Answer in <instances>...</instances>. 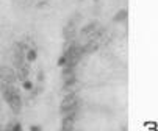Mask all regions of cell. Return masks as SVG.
Segmentation results:
<instances>
[{
    "label": "cell",
    "instance_id": "4",
    "mask_svg": "<svg viewBox=\"0 0 158 131\" xmlns=\"http://www.w3.org/2000/svg\"><path fill=\"white\" fill-rule=\"evenodd\" d=\"M28 73H30V69H28V62H20V64H16V78L25 81L28 80Z\"/></svg>",
    "mask_w": 158,
    "mask_h": 131
},
{
    "label": "cell",
    "instance_id": "6",
    "mask_svg": "<svg viewBox=\"0 0 158 131\" xmlns=\"http://www.w3.org/2000/svg\"><path fill=\"white\" fill-rule=\"evenodd\" d=\"M64 38L67 39V41H69V39H72L74 36H75V28H74V25L72 24H69V25H67V27H64Z\"/></svg>",
    "mask_w": 158,
    "mask_h": 131
},
{
    "label": "cell",
    "instance_id": "2",
    "mask_svg": "<svg viewBox=\"0 0 158 131\" xmlns=\"http://www.w3.org/2000/svg\"><path fill=\"white\" fill-rule=\"evenodd\" d=\"M69 109H78V98L75 94H66L61 101V113L69 111Z\"/></svg>",
    "mask_w": 158,
    "mask_h": 131
},
{
    "label": "cell",
    "instance_id": "12",
    "mask_svg": "<svg viewBox=\"0 0 158 131\" xmlns=\"http://www.w3.org/2000/svg\"><path fill=\"white\" fill-rule=\"evenodd\" d=\"M66 61H67V59H66V56L63 55V56L58 59V66H66Z\"/></svg>",
    "mask_w": 158,
    "mask_h": 131
},
{
    "label": "cell",
    "instance_id": "11",
    "mask_svg": "<svg viewBox=\"0 0 158 131\" xmlns=\"http://www.w3.org/2000/svg\"><path fill=\"white\" fill-rule=\"evenodd\" d=\"M11 131H22V125H20L19 122L13 123V125H11Z\"/></svg>",
    "mask_w": 158,
    "mask_h": 131
},
{
    "label": "cell",
    "instance_id": "8",
    "mask_svg": "<svg viewBox=\"0 0 158 131\" xmlns=\"http://www.w3.org/2000/svg\"><path fill=\"white\" fill-rule=\"evenodd\" d=\"M25 58H27L28 62L36 61V50H35V49H27V50H25Z\"/></svg>",
    "mask_w": 158,
    "mask_h": 131
},
{
    "label": "cell",
    "instance_id": "1",
    "mask_svg": "<svg viewBox=\"0 0 158 131\" xmlns=\"http://www.w3.org/2000/svg\"><path fill=\"white\" fill-rule=\"evenodd\" d=\"M2 94H3V98L6 100V103L11 106L13 113H20L22 100H20V94L14 87V84H2Z\"/></svg>",
    "mask_w": 158,
    "mask_h": 131
},
{
    "label": "cell",
    "instance_id": "14",
    "mask_svg": "<svg viewBox=\"0 0 158 131\" xmlns=\"http://www.w3.org/2000/svg\"><path fill=\"white\" fill-rule=\"evenodd\" d=\"M38 6H39V8H46V6H47V2H46V0H44V2H41V3H39Z\"/></svg>",
    "mask_w": 158,
    "mask_h": 131
},
{
    "label": "cell",
    "instance_id": "5",
    "mask_svg": "<svg viewBox=\"0 0 158 131\" xmlns=\"http://www.w3.org/2000/svg\"><path fill=\"white\" fill-rule=\"evenodd\" d=\"M74 122L75 119H69V117H63V131H74Z\"/></svg>",
    "mask_w": 158,
    "mask_h": 131
},
{
    "label": "cell",
    "instance_id": "9",
    "mask_svg": "<svg viewBox=\"0 0 158 131\" xmlns=\"http://www.w3.org/2000/svg\"><path fill=\"white\" fill-rule=\"evenodd\" d=\"M127 16H128V11H127V10H121V11H118V13H116L114 20H116V22H122V20H125V19H127Z\"/></svg>",
    "mask_w": 158,
    "mask_h": 131
},
{
    "label": "cell",
    "instance_id": "10",
    "mask_svg": "<svg viewBox=\"0 0 158 131\" xmlns=\"http://www.w3.org/2000/svg\"><path fill=\"white\" fill-rule=\"evenodd\" d=\"M24 89H25V91H31V89H33V83H31L30 80H25V81H24Z\"/></svg>",
    "mask_w": 158,
    "mask_h": 131
},
{
    "label": "cell",
    "instance_id": "3",
    "mask_svg": "<svg viewBox=\"0 0 158 131\" xmlns=\"http://www.w3.org/2000/svg\"><path fill=\"white\" fill-rule=\"evenodd\" d=\"M0 81H2V84H14V81H16V72L13 69L6 67V66L0 67Z\"/></svg>",
    "mask_w": 158,
    "mask_h": 131
},
{
    "label": "cell",
    "instance_id": "13",
    "mask_svg": "<svg viewBox=\"0 0 158 131\" xmlns=\"http://www.w3.org/2000/svg\"><path fill=\"white\" fill-rule=\"evenodd\" d=\"M30 131H41V126H38V125H33V126H30Z\"/></svg>",
    "mask_w": 158,
    "mask_h": 131
},
{
    "label": "cell",
    "instance_id": "7",
    "mask_svg": "<svg viewBox=\"0 0 158 131\" xmlns=\"http://www.w3.org/2000/svg\"><path fill=\"white\" fill-rule=\"evenodd\" d=\"M97 28H99V27H97V24H89L88 27H85V28H83L81 34H83V36H91L93 33H96L94 30H97Z\"/></svg>",
    "mask_w": 158,
    "mask_h": 131
}]
</instances>
